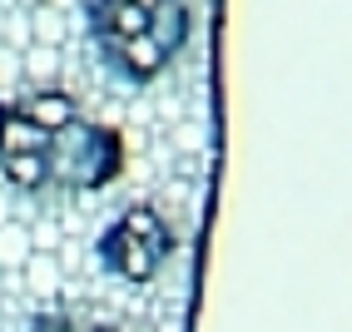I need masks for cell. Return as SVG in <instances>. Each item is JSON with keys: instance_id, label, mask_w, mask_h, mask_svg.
Returning <instances> with one entry per match:
<instances>
[{"instance_id": "8fae6325", "label": "cell", "mask_w": 352, "mask_h": 332, "mask_svg": "<svg viewBox=\"0 0 352 332\" xmlns=\"http://www.w3.org/2000/svg\"><path fill=\"white\" fill-rule=\"evenodd\" d=\"M0 293H6V268H0Z\"/></svg>"}, {"instance_id": "8992f818", "label": "cell", "mask_w": 352, "mask_h": 332, "mask_svg": "<svg viewBox=\"0 0 352 332\" xmlns=\"http://www.w3.org/2000/svg\"><path fill=\"white\" fill-rule=\"evenodd\" d=\"M30 253H35L30 228L15 223V219H6V223H0V268H6V273H20V263H25Z\"/></svg>"}, {"instance_id": "30bf717a", "label": "cell", "mask_w": 352, "mask_h": 332, "mask_svg": "<svg viewBox=\"0 0 352 332\" xmlns=\"http://www.w3.org/2000/svg\"><path fill=\"white\" fill-rule=\"evenodd\" d=\"M0 45H6V15H0Z\"/></svg>"}, {"instance_id": "52a82bcc", "label": "cell", "mask_w": 352, "mask_h": 332, "mask_svg": "<svg viewBox=\"0 0 352 332\" xmlns=\"http://www.w3.org/2000/svg\"><path fill=\"white\" fill-rule=\"evenodd\" d=\"M25 20H30V45H50V50H60V35H65L60 10L40 5V10H35V15H25Z\"/></svg>"}, {"instance_id": "ba28073f", "label": "cell", "mask_w": 352, "mask_h": 332, "mask_svg": "<svg viewBox=\"0 0 352 332\" xmlns=\"http://www.w3.org/2000/svg\"><path fill=\"white\" fill-rule=\"evenodd\" d=\"M80 327V313H45L30 322V332H75Z\"/></svg>"}, {"instance_id": "6da1fadb", "label": "cell", "mask_w": 352, "mask_h": 332, "mask_svg": "<svg viewBox=\"0 0 352 332\" xmlns=\"http://www.w3.org/2000/svg\"><path fill=\"white\" fill-rule=\"evenodd\" d=\"M189 0H89V40L124 85H149L189 40Z\"/></svg>"}, {"instance_id": "5b68a950", "label": "cell", "mask_w": 352, "mask_h": 332, "mask_svg": "<svg viewBox=\"0 0 352 332\" xmlns=\"http://www.w3.org/2000/svg\"><path fill=\"white\" fill-rule=\"evenodd\" d=\"M20 273H25V288L35 298H55L60 293V263H55L50 248H35L25 263H20Z\"/></svg>"}, {"instance_id": "3957f363", "label": "cell", "mask_w": 352, "mask_h": 332, "mask_svg": "<svg viewBox=\"0 0 352 332\" xmlns=\"http://www.w3.org/2000/svg\"><path fill=\"white\" fill-rule=\"evenodd\" d=\"M124 169V139L109 124H95L75 114L69 124H60L50 134L45 149V194L65 188V194H95V188L114 184Z\"/></svg>"}, {"instance_id": "7c38bea8", "label": "cell", "mask_w": 352, "mask_h": 332, "mask_svg": "<svg viewBox=\"0 0 352 332\" xmlns=\"http://www.w3.org/2000/svg\"><path fill=\"white\" fill-rule=\"evenodd\" d=\"M0 332H6V313H0Z\"/></svg>"}, {"instance_id": "277c9868", "label": "cell", "mask_w": 352, "mask_h": 332, "mask_svg": "<svg viewBox=\"0 0 352 332\" xmlns=\"http://www.w3.org/2000/svg\"><path fill=\"white\" fill-rule=\"evenodd\" d=\"M95 258L109 278L120 283H154L164 273V263L174 258V228L154 203H129L120 219H114L100 243Z\"/></svg>"}, {"instance_id": "7a4b0ae2", "label": "cell", "mask_w": 352, "mask_h": 332, "mask_svg": "<svg viewBox=\"0 0 352 332\" xmlns=\"http://www.w3.org/2000/svg\"><path fill=\"white\" fill-rule=\"evenodd\" d=\"M80 104L65 89L40 85L25 100L0 104V179L20 194H45V149L60 124H69Z\"/></svg>"}, {"instance_id": "9c48e42d", "label": "cell", "mask_w": 352, "mask_h": 332, "mask_svg": "<svg viewBox=\"0 0 352 332\" xmlns=\"http://www.w3.org/2000/svg\"><path fill=\"white\" fill-rule=\"evenodd\" d=\"M20 80V50L15 45H0V89Z\"/></svg>"}]
</instances>
